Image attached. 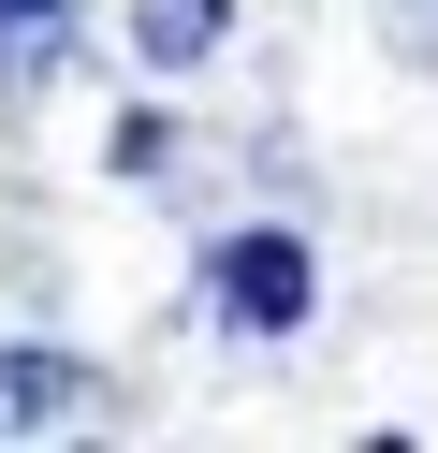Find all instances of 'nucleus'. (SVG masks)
<instances>
[{"mask_svg":"<svg viewBox=\"0 0 438 453\" xmlns=\"http://www.w3.org/2000/svg\"><path fill=\"white\" fill-rule=\"evenodd\" d=\"M219 307L249 336H292V322H307V249H292V234H234L219 249Z\"/></svg>","mask_w":438,"mask_h":453,"instance_id":"f257e3e1","label":"nucleus"},{"mask_svg":"<svg viewBox=\"0 0 438 453\" xmlns=\"http://www.w3.org/2000/svg\"><path fill=\"white\" fill-rule=\"evenodd\" d=\"M380 30H395L409 59H438V0H380Z\"/></svg>","mask_w":438,"mask_h":453,"instance_id":"39448f33","label":"nucleus"},{"mask_svg":"<svg viewBox=\"0 0 438 453\" xmlns=\"http://www.w3.org/2000/svg\"><path fill=\"white\" fill-rule=\"evenodd\" d=\"M58 59H73V15L58 0H0V88H44Z\"/></svg>","mask_w":438,"mask_h":453,"instance_id":"f03ea898","label":"nucleus"},{"mask_svg":"<svg viewBox=\"0 0 438 453\" xmlns=\"http://www.w3.org/2000/svg\"><path fill=\"white\" fill-rule=\"evenodd\" d=\"M219 44V0H146V59H204Z\"/></svg>","mask_w":438,"mask_h":453,"instance_id":"20e7f679","label":"nucleus"},{"mask_svg":"<svg viewBox=\"0 0 438 453\" xmlns=\"http://www.w3.org/2000/svg\"><path fill=\"white\" fill-rule=\"evenodd\" d=\"M73 365H44V351H0V424H44V410H73Z\"/></svg>","mask_w":438,"mask_h":453,"instance_id":"7ed1b4c3","label":"nucleus"}]
</instances>
